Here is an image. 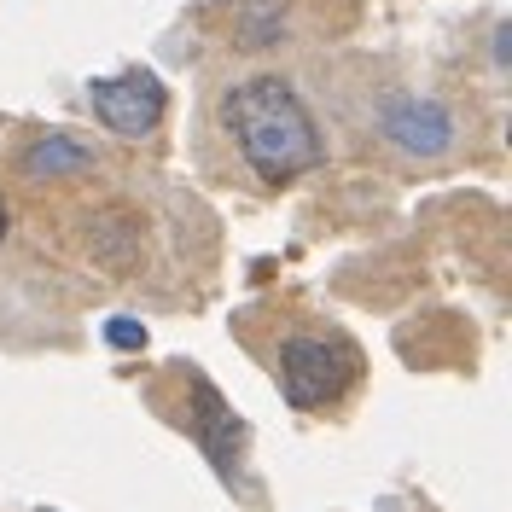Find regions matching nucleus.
Instances as JSON below:
<instances>
[{
    "instance_id": "nucleus-1",
    "label": "nucleus",
    "mask_w": 512,
    "mask_h": 512,
    "mask_svg": "<svg viewBox=\"0 0 512 512\" xmlns=\"http://www.w3.org/2000/svg\"><path fill=\"white\" fill-rule=\"evenodd\" d=\"M227 128L239 140V158L251 163V175L262 187H291L297 175H309L326 158V140H320L309 105L297 99L286 76H245L227 88Z\"/></svg>"
},
{
    "instance_id": "nucleus-2",
    "label": "nucleus",
    "mask_w": 512,
    "mask_h": 512,
    "mask_svg": "<svg viewBox=\"0 0 512 512\" xmlns=\"http://www.w3.org/2000/svg\"><path fill=\"white\" fill-rule=\"evenodd\" d=\"M355 384V350L332 332H297L280 344V390L291 408L315 414Z\"/></svg>"
},
{
    "instance_id": "nucleus-3",
    "label": "nucleus",
    "mask_w": 512,
    "mask_h": 512,
    "mask_svg": "<svg viewBox=\"0 0 512 512\" xmlns=\"http://www.w3.org/2000/svg\"><path fill=\"white\" fill-rule=\"evenodd\" d=\"M88 111H94L111 134H123V140H146V134L163 123V111H169V88H163L152 70L99 76V82H88Z\"/></svg>"
},
{
    "instance_id": "nucleus-4",
    "label": "nucleus",
    "mask_w": 512,
    "mask_h": 512,
    "mask_svg": "<svg viewBox=\"0 0 512 512\" xmlns=\"http://www.w3.org/2000/svg\"><path fill=\"white\" fill-rule=\"evenodd\" d=\"M192 437H198V448L210 454V466L227 483L239 478V466H245V419L233 414L204 379L192 384Z\"/></svg>"
},
{
    "instance_id": "nucleus-5",
    "label": "nucleus",
    "mask_w": 512,
    "mask_h": 512,
    "mask_svg": "<svg viewBox=\"0 0 512 512\" xmlns=\"http://www.w3.org/2000/svg\"><path fill=\"white\" fill-rule=\"evenodd\" d=\"M384 134L402 146V152H448L454 146V117L431 99H390L384 105Z\"/></svg>"
},
{
    "instance_id": "nucleus-6",
    "label": "nucleus",
    "mask_w": 512,
    "mask_h": 512,
    "mask_svg": "<svg viewBox=\"0 0 512 512\" xmlns=\"http://www.w3.org/2000/svg\"><path fill=\"white\" fill-rule=\"evenodd\" d=\"M82 169H94V146L76 140V134H47V140H35L24 152V175L30 181H59V175H82Z\"/></svg>"
},
{
    "instance_id": "nucleus-7",
    "label": "nucleus",
    "mask_w": 512,
    "mask_h": 512,
    "mask_svg": "<svg viewBox=\"0 0 512 512\" xmlns=\"http://www.w3.org/2000/svg\"><path fill=\"white\" fill-rule=\"evenodd\" d=\"M286 35V0H251L233 24V41L239 47H274Z\"/></svg>"
},
{
    "instance_id": "nucleus-8",
    "label": "nucleus",
    "mask_w": 512,
    "mask_h": 512,
    "mask_svg": "<svg viewBox=\"0 0 512 512\" xmlns=\"http://www.w3.org/2000/svg\"><path fill=\"white\" fill-rule=\"evenodd\" d=\"M105 338H111V344H117V350H146V326H140V320H105Z\"/></svg>"
},
{
    "instance_id": "nucleus-9",
    "label": "nucleus",
    "mask_w": 512,
    "mask_h": 512,
    "mask_svg": "<svg viewBox=\"0 0 512 512\" xmlns=\"http://www.w3.org/2000/svg\"><path fill=\"white\" fill-rule=\"evenodd\" d=\"M6 222H12V216H6V198H0V245H6Z\"/></svg>"
},
{
    "instance_id": "nucleus-10",
    "label": "nucleus",
    "mask_w": 512,
    "mask_h": 512,
    "mask_svg": "<svg viewBox=\"0 0 512 512\" xmlns=\"http://www.w3.org/2000/svg\"><path fill=\"white\" fill-rule=\"evenodd\" d=\"M41 512H47V507H41Z\"/></svg>"
}]
</instances>
